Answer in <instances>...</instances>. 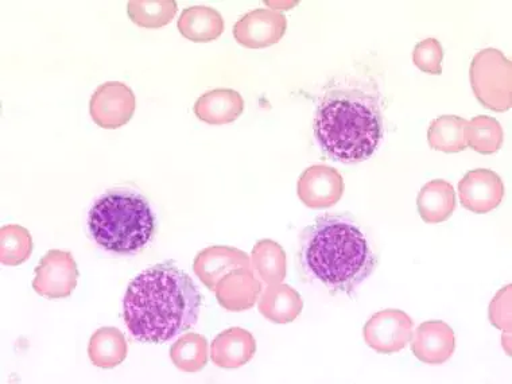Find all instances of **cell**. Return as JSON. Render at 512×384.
<instances>
[{
	"label": "cell",
	"mask_w": 512,
	"mask_h": 384,
	"mask_svg": "<svg viewBox=\"0 0 512 384\" xmlns=\"http://www.w3.org/2000/svg\"><path fill=\"white\" fill-rule=\"evenodd\" d=\"M217 301L228 312H243L251 309L262 294V282L256 278L251 267H244L227 274L216 285Z\"/></svg>",
	"instance_id": "obj_14"
},
{
	"label": "cell",
	"mask_w": 512,
	"mask_h": 384,
	"mask_svg": "<svg viewBox=\"0 0 512 384\" xmlns=\"http://www.w3.org/2000/svg\"><path fill=\"white\" fill-rule=\"evenodd\" d=\"M300 261L333 294H351L376 269L378 256L349 215L325 213L301 234Z\"/></svg>",
	"instance_id": "obj_3"
},
{
	"label": "cell",
	"mask_w": 512,
	"mask_h": 384,
	"mask_svg": "<svg viewBox=\"0 0 512 384\" xmlns=\"http://www.w3.org/2000/svg\"><path fill=\"white\" fill-rule=\"evenodd\" d=\"M251 269L256 278L267 286L282 283L286 278V252L281 244L265 239L255 244L251 252Z\"/></svg>",
	"instance_id": "obj_20"
},
{
	"label": "cell",
	"mask_w": 512,
	"mask_h": 384,
	"mask_svg": "<svg viewBox=\"0 0 512 384\" xmlns=\"http://www.w3.org/2000/svg\"><path fill=\"white\" fill-rule=\"evenodd\" d=\"M469 79L483 107L504 112L512 107V64L498 49H484L473 57Z\"/></svg>",
	"instance_id": "obj_5"
},
{
	"label": "cell",
	"mask_w": 512,
	"mask_h": 384,
	"mask_svg": "<svg viewBox=\"0 0 512 384\" xmlns=\"http://www.w3.org/2000/svg\"><path fill=\"white\" fill-rule=\"evenodd\" d=\"M459 196L461 205L469 212L486 215L502 204V178L490 169L471 170L460 181Z\"/></svg>",
	"instance_id": "obj_11"
},
{
	"label": "cell",
	"mask_w": 512,
	"mask_h": 384,
	"mask_svg": "<svg viewBox=\"0 0 512 384\" xmlns=\"http://www.w3.org/2000/svg\"><path fill=\"white\" fill-rule=\"evenodd\" d=\"M178 10L176 0H131L127 14L131 21L145 29H159L169 25Z\"/></svg>",
	"instance_id": "obj_24"
},
{
	"label": "cell",
	"mask_w": 512,
	"mask_h": 384,
	"mask_svg": "<svg viewBox=\"0 0 512 384\" xmlns=\"http://www.w3.org/2000/svg\"><path fill=\"white\" fill-rule=\"evenodd\" d=\"M137 99L133 89L119 81L99 85L89 102L93 122L106 130L126 126L134 116Z\"/></svg>",
	"instance_id": "obj_7"
},
{
	"label": "cell",
	"mask_w": 512,
	"mask_h": 384,
	"mask_svg": "<svg viewBox=\"0 0 512 384\" xmlns=\"http://www.w3.org/2000/svg\"><path fill=\"white\" fill-rule=\"evenodd\" d=\"M511 285L503 287L490 305V321L494 327L511 335Z\"/></svg>",
	"instance_id": "obj_28"
},
{
	"label": "cell",
	"mask_w": 512,
	"mask_h": 384,
	"mask_svg": "<svg viewBox=\"0 0 512 384\" xmlns=\"http://www.w3.org/2000/svg\"><path fill=\"white\" fill-rule=\"evenodd\" d=\"M208 341L199 333H185L170 348V359L178 370L199 372L208 363Z\"/></svg>",
	"instance_id": "obj_25"
},
{
	"label": "cell",
	"mask_w": 512,
	"mask_h": 384,
	"mask_svg": "<svg viewBox=\"0 0 512 384\" xmlns=\"http://www.w3.org/2000/svg\"><path fill=\"white\" fill-rule=\"evenodd\" d=\"M344 178L339 170L328 165H314L306 169L298 180V197L312 209L331 208L344 195Z\"/></svg>",
	"instance_id": "obj_9"
},
{
	"label": "cell",
	"mask_w": 512,
	"mask_h": 384,
	"mask_svg": "<svg viewBox=\"0 0 512 384\" xmlns=\"http://www.w3.org/2000/svg\"><path fill=\"white\" fill-rule=\"evenodd\" d=\"M201 301L199 289L185 271L172 263H161L128 285L124 323L141 343H166L197 323Z\"/></svg>",
	"instance_id": "obj_1"
},
{
	"label": "cell",
	"mask_w": 512,
	"mask_h": 384,
	"mask_svg": "<svg viewBox=\"0 0 512 384\" xmlns=\"http://www.w3.org/2000/svg\"><path fill=\"white\" fill-rule=\"evenodd\" d=\"M88 230L104 250L135 254L151 242L155 215L149 201L134 190H107L88 213Z\"/></svg>",
	"instance_id": "obj_4"
},
{
	"label": "cell",
	"mask_w": 512,
	"mask_h": 384,
	"mask_svg": "<svg viewBox=\"0 0 512 384\" xmlns=\"http://www.w3.org/2000/svg\"><path fill=\"white\" fill-rule=\"evenodd\" d=\"M79 281V269L69 251L50 250L34 271L33 289L48 300L71 296Z\"/></svg>",
	"instance_id": "obj_6"
},
{
	"label": "cell",
	"mask_w": 512,
	"mask_h": 384,
	"mask_svg": "<svg viewBox=\"0 0 512 384\" xmlns=\"http://www.w3.org/2000/svg\"><path fill=\"white\" fill-rule=\"evenodd\" d=\"M415 358L430 366H440L455 354L456 337L453 329L442 321H426L410 340Z\"/></svg>",
	"instance_id": "obj_12"
},
{
	"label": "cell",
	"mask_w": 512,
	"mask_h": 384,
	"mask_svg": "<svg viewBox=\"0 0 512 384\" xmlns=\"http://www.w3.org/2000/svg\"><path fill=\"white\" fill-rule=\"evenodd\" d=\"M181 36L192 42L217 40L224 31L223 15L211 7H188L177 23Z\"/></svg>",
	"instance_id": "obj_19"
},
{
	"label": "cell",
	"mask_w": 512,
	"mask_h": 384,
	"mask_svg": "<svg viewBox=\"0 0 512 384\" xmlns=\"http://www.w3.org/2000/svg\"><path fill=\"white\" fill-rule=\"evenodd\" d=\"M465 142L472 150L480 154H495L502 149L503 128L491 116H476L469 120L464 131Z\"/></svg>",
	"instance_id": "obj_23"
},
{
	"label": "cell",
	"mask_w": 512,
	"mask_h": 384,
	"mask_svg": "<svg viewBox=\"0 0 512 384\" xmlns=\"http://www.w3.org/2000/svg\"><path fill=\"white\" fill-rule=\"evenodd\" d=\"M127 341L119 329L104 327L93 333L88 345V355L93 366L110 370L127 358Z\"/></svg>",
	"instance_id": "obj_21"
},
{
	"label": "cell",
	"mask_w": 512,
	"mask_h": 384,
	"mask_svg": "<svg viewBox=\"0 0 512 384\" xmlns=\"http://www.w3.org/2000/svg\"><path fill=\"white\" fill-rule=\"evenodd\" d=\"M314 138L333 161L351 165L378 150L384 127L380 93L364 81L332 85L318 103Z\"/></svg>",
	"instance_id": "obj_2"
},
{
	"label": "cell",
	"mask_w": 512,
	"mask_h": 384,
	"mask_svg": "<svg viewBox=\"0 0 512 384\" xmlns=\"http://www.w3.org/2000/svg\"><path fill=\"white\" fill-rule=\"evenodd\" d=\"M33 239L25 227L18 224L3 226L0 230V262L5 266H19L30 258Z\"/></svg>",
	"instance_id": "obj_26"
},
{
	"label": "cell",
	"mask_w": 512,
	"mask_h": 384,
	"mask_svg": "<svg viewBox=\"0 0 512 384\" xmlns=\"http://www.w3.org/2000/svg\"><path fill=\"white\" fill-rule=\"evenodd\" d=\"M256 354V341L243 328H230L219 333L211 344L212 362L220 368L246 366Z\"/></svg>",
	"instance_id": "obj_15"
},
{
	"label": "cell",
	"mask_w": 512,
	"mask_h": 384,
	"mask_svg": "<svg viewBox=\"0 0 512 384\" xmlns=\"http://www.w3.org/2000/svg\"><path fill=\"white\" fill-rule=\"evenodd\" d=\"M468 120L455 115H444L430 123L429 146L442 153H460L467 149L464 131Z\"/></svg>",
	"instance_id": "obj_22"
},
{
	"label": "cell",
	"mask_w": 512,
	"mask_h": 384,
	"mask_svg": "<svg viewBox=\"0 0 512 384\" xmlns=\"http://www.w3.org/2000/svg\"><path fill=\"white\" fill-rule=\"evenodd\" d=\"M444 49L436 38H428L415 46L413 61L415 67L428 75H441Z\"/></svg>",
	"instance_id": "obj_27"
},
{
	"label": "cell",
	"mask_w": 512,
	"mask_h": 384,
	"mask_svg": "<svg viewBox=\"0 0 512 384\" xmlns=\"http://www.w3.org/2000/svg\"><path fill=\"white\" fill-rule=\"evenodd\" d=\"M244 111V100L234 89H213L201 95L195 104V115L212 126L235 122Z\"/></svg>",
	"instance_id": "obj_16"
},
{
	"label": "cell",
	"mask_w": 512,
	"mask_h": 384,
	"mask_svg": "<svg viewBox=\"0 0 512 384\" xmlns=\"http://www.w3.org/2000/svg\"><path fill=\"white\" fill-rule=\"evenodd\" d=\"M259 312L275 324L293 323L304 309L300 293L285 283L267 286L259 297Z\"/></svg>",
	"instance_id": "obj_17"
},
{
	"label": "cell",
	"mask_w": 512,
	"mask_h": 384,
	"mask_svg": "<svg viewBox=\"0 0 512 384\" xmlns=\"http://www.w3.org/2000/svg\"><path fill=\"white\" fill-rule=\"evenodd\" d=\"M413 328V320L402 310H382L368 320L363 331L364 341L378 354H395L410 343Z\"/></svg>",
	"instance_id": "obj_8"
},
{
	"label": "cell",
	"mask_w": 512,
	"mask_h": 384,
	"mask_svg": "<svg viewBox=\"0 0 512 384\" xmlns=\"http://www.w3.org/2000/svg\"><path fill=\"white\" fill-rule=\"evenodd\" d=\"M244 267H251L250 256L239 248L227 246L205 248L193 262V271L211 292H215L217 283L227 274Z\"/></svg>",
	"instance_id": "obj_13"
},
{
	"label": "cell",
	"mask_w": 512,
	"mask_h": 384,
	"mask_svg": "<svg viewBox=\"0 0 512 384\" xmlns=\"http://www.w3.org/2000/svg\"><path fill=\"white\" fill-rule=\"evenodd\" d=\"M418 212L428 224H438L451 219L456 209V192L451 182L433 180L418 193Z\"/></svg>",
	"instance_id": "obj_18"
},
{
	"label": "cell",
	"mask_w": 512,
	"mask_h": 384,
	"mask_svg": "<svg viewBox=\"0 0 512 384\" xmlns=\"http://www.w3.org/2000/svg\"><path fill=\"white\" fill-rule=\"evenodd\" d=\"M265 3L267 6L277 7V9H279V7H285V10L292 9L293 6L298 5V2H265ZM277 9H275V10H277Z\"/></svg>",
	"instance_id": "obj_29"
},
{
	"label": "cell",
	"mask_w": 512,
	"mask_h": 384,
	"mask_svg": "<svg viewBox=\"0 0 512 384\" xmlns=\"http://www.w3.org/2000/svg\"><path fill=\"white\" fill-rule=\"evenodd\" d=\"M286 30L285 15L271 9H258L236 22L234 37L244 48L263 49L278 44Z\"/></svg>",
	"instance_id": "obj_10"
}]
</instances>
